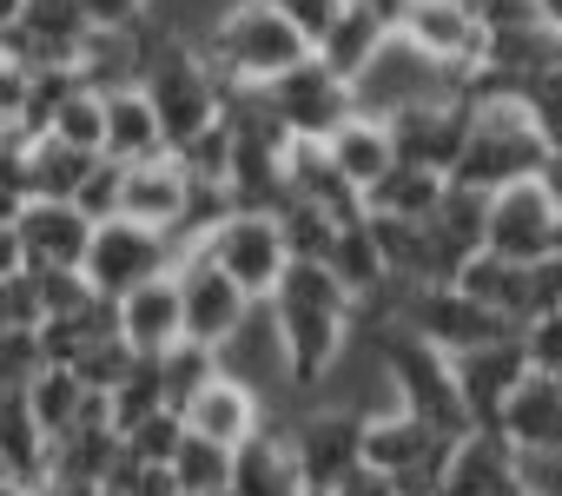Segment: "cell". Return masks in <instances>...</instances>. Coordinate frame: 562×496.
<instances>
[{
  "mask_svg": "<svg viewBox=\"0 0 562 496\" xmlns=\"http://www.w3.org/2000/svg\"><path fill=\"white\" fill-rule=\"evenodd\" d=\"M325 272L351 292V305L364 298V292H378L384 279H391V266H384V252H378V232H371V212L358 218V225H345L338 232V245H331V259H325Z\"/></svg>",
  "mask_w": 562,
  "mask_h": 496,
  "instance_id": "32",
  "label": "cell"
},
{
  "mask_svg": "<svg viewBox=\"0 0 562 496\" xmlns=\"http://www.w3.org/2000/svg\"><path fill=\"white\" fill-rule=\"evenodd\" d=\"M47 463H54V437L41 430L27 397H8L0 404V470H8L14 483H27V489H41Z\"/></svg>",
  "mask_w": 562,
  "mask_h": 496,
  "instance_id": "29",
  "label": "cell"
},
{
  "mask_svg": "<svg viewBox=\"0 0 562 496\" xmlns=\"http://www.w3.org/2000/svg\"><path fill=\"white\" fill-rule=\"evenodd\" d=\"M529 377H536V364H529L522 331H516V338H503V345H483V351L457 358V391H463V404H470L476 430H496V424H503V410H509V397H516Z\"/></svg>",
  "mask_w": 562,
  "mask_h": 496,
  "instance_id": "17",
  "label": "cell"
},
{
  "mask_svg": "<svg viewBox=\"0 0 562 496\" xmlns=\"http://www.w3.org/2000/svg\"><path fill=\"white\" fill-rule=\"evenodd\" d=\"M192 205V172L166 153V159H146V166H126V185H120V218L146 225V232H179Z\"/></svg>",
  "mask_w": 562,
  "mask_h": 496,
  "instance_id": "19",
  "label": "cell"
},
{
  "mask_svg": "<svg viewBox=\"0 0 562 496\" xmlns=\"http://www.w3.org/2000/svg\"><path fill=\"white\" fill-rule=\"evenodd\" d=\"M27 192H14V185H0V232H21V218H27Z\"/></svg>",
  "mask_w": 562,
  "mask_h": 496,
  "instance_id": "52",
  "label": "cell"
},
{
  "mask_svg": "<svg viewBox=\"0 0 562 496\" xmlns=\"http://www.w3.org/2000/svg\"><path fill=\"white\" fill-rule=\"evenodd\" d=\"M536 8H542V27H549V34H562V0H536Z\"/></svg>",
  "mask_w": 562,
  "mask_h": 496,
  "instance_id": "55",
  "label": "cell"
},
{
  "mask_svg": "<svg viewBox=\"0 0 562 496\" xmlns=\"http://www.w3.org/2000/svg\"><path fill=\"white\" fill-rule=\"evenodd\" d=\"M549 172V146L529 120L522 100H490L476 106V126H470V146L457 159V185H476V192H509L522 179H542Z\"/></svg>",
  "mask_w": 562,
  "mask_h": 496,
  "instance_id": "4",
  "label": "cell"
},
{
  "mask_svg": "<svg viewBox=\"0 0 562 496\" xmlns=\"http://www.w3.org/2000/svg\"><path fill=\"white\" fill-rule=\"evenodd\" d=\"M271 318H278V331H285V358H292L299 391L318 397L325 377L351 351V292L325 266H292V279L271 298Z\"/></svg>",
  "mask_w": 562,
  "mask_h": 496,
  "instance_id": "1",
  "label": "cell"
},
{
  "mask_svg": "<svg viewBox=\"0 0 562 496\" xmlns=\"http://www.w3.org/2000/svg\"><path fill=\"white\" fill-rule=\"evenodd\" d=\"M265 424H271V417H265V397H251V391L232 384V377H212V384L186 404V430L205 437V443H218V450H245Z\"/></svg>",
  "mask_w": 562,
  "mask_h": 496,
  "instance_id": "22",
  "label": "cell"
},
{
  "mask_svg": "<svg viewBox=\"0 0 562 496\" xmlns=\"http://www.w3.org/2000/svg\"><path fill=\"white\" fill-rule=\"evenodd\" d=\"M364 430H371V417L312 397L305 417L292 424V456H299V470H305V489H331V496H338V489L364 470Z\"/></svg>",
  "mask_w": 562,
  "mask_h": 496,
  "instance_id": "10",
  "label": "cell"
},
{
  "mask_svg": "<svg viewBox=\"0 0 562 496\" xmlns=\"http://www.w3.org/2000/svg\"><path fill=\"white\" fill-rule=\"evenodd\" d=\"M278 232H285V245H292V266H325L331 259V245H338V218H325L318 205H305V199H292L285 212H278Z\"/></svg>",
  "mask_w": 562,
  "mask_h": 496,
  "instance_id": "37",
  "label": "cell"
},
{
  "mask_svg": "<svg viewBox=\"0 0 562 496\" xmlns=\"http://www.w3.org/2000/svg\"><path fill=\"white\" fill-rule=\"evenodd\" d=\"M172 279H179V298H186V345L218 351V345L251 318V298H245L205 252H186V259L172 266Z\"/></svg>",
  "mask_w": 562,
  "mask_h": 496,
  "instance_id": "16",
  "label": "cell"
},
{
  "mask_svg": "<svg viewBox=\"0 0 562 496\" xmlns=\"http://www.w3.org/2000/svg\"><path fill=\"white\" fill-rule=\"evenodd\" d=\"M490 199H496V192H476V185H457V179H450V192H443V205H437V218H430L463 259L490 252Z\"/></svg>",
  "mask_w": 562,
  "mask_h": 496,
  "instance_id": "35",
  "label": "cell"
},
{
  "mask_svg": "<svg viewBox=\"0 0 562 496\" xmlns=\"http://www.w3.org/2000/svg\"><path fill=\"white\" fill-rule=\"evenodd\" d=\"M120 185H126V166H113V159H100V172L87 179V192L74 199L93 225H106V218H120Z\"/></svg>",
  "mask_w": 562,
  "mask_h": 496,
  "instance_id": "45",
  "label": "cell"
},
{
  "mask_svg": "<svg viewBox=\"0 0 562 496\" xmlns=\"http://www.w3.org/2000/svg\"><path fill=\"white\" fill-rule=\"evenodd\" d=\"M47 371H54V358H47L41 331H0V384H8L14 397H27Z\"/></svg>",
  "mask_w": 562,
  "mask_h": 496,
  "instance_id": "39",
  "label": "cell"
},
{
  "mask_svg": "<svg viewBox=\"0 0 562 496\" xmlns=\"http://www.w3.org/2000/svg\"><path fill=\"white\" fill-rule=\"evenodd\" d=\"M271 8L285 14V21H292L305 41H312V54H318V41H325V34L345 21V8H351V0H271Z\"/></svg>",
  "mask_w": 562,
  "mask_h": 496,
  "instance_id": "43",
  "label": "cell"
},
{
  "mask_svg": "<svg viewBox=\"0 0 562 496\" xmlns=\"http://www.w3.org/2000/svg\"><path fill=\"white\" fill-rule=\"evenodd\" d=\"M338 496H404V489H397V483H391V476H378V470H371V463H364V470H358V476H351V483H345V489H338Z\"/></svg>",
  "mask_w": 562,
  "mask_h": 496,
  "instance_id": "51",
  "label": "cell"
},
{
  "mask_svg": "<svg viewBox=\"0 0 562 496\" xmlns=\"http://www.w3.org/2000/svg\"><path fill=\"white\" fill-rule=\"evenodd\" d=\"M27 404H34V417H41V430L60 443L67 430H80L87 424V410L100 404V391H87L80 384V371H67V364H54L34 391H27Z\"/></svg>",
  "mask_w": 562,
  "mask_h": 496,
  "instance_id": "34",
  "label": "cell"
},
{
  "mask_svg": "<svg viewBox=\"0 0 562 496\" xmlns=\"http://www.w3.org/2000/svg\"><path fill=\"white\" fill-rule=\"evenodd\" d=\"M0 496H34L27 483H14V476H0Z\"/></svg>",
  "mask_w": 562,
  "mask_h": 496,
  "instance_id": "56",
  "label": "cell"
},
{
  "mask_svg": "<svg viewBox=\"0 0 562 496\" xmlns=\"http://www.w3.org/2000/svg\"><path fill=\"white\" fill-rule=\"evenodd\" d=\"M411 331H417L424 345H437L450 364L470 358V351H483V345L516 338V325H509L503 312L476 305V298L457 292V285H430V292H417V298H411Z\"/></svg>",
  "mask_w": 562,
  "mask_h": 496,
  "instance_id": "13",
  "label": "cell"
},
{
  "mask_svg": "<svg viewBox=\"0 0 562 496\" xmlns=\"http://www.w3.org/2000/svg\"><path fill=\"white\" fill-rule=\"evenodd\" d=\"M212 67L225 87H278L285 74H299L312 60V41L271 8V0H251V8H238L212 41H205Z\"/></svg>",
  "mask_w": 562,
  "mask_h": 496,
  "instance_id": "3",
  "label": "cell"
},
{
  "mask_svg": "<svg viewBox=\"0 0 562 496\" xmlns=\"http://www.w3.org/2000/svg\"><path fill=\"white\" fill-rule=\"evenodd\" d=\"M106 153H80L67 139H34L27 146V199H47V205H74L87 192V179L100 172Z\"/></svg>",
  "mask_w": 562,
  "mask_h": 496,
  "instance_id": "28",
  "label": "cell"
},
{
  "mask_svg": "<svg viewBox=\"0 0 562 496\" xmlns=\"http://www.w3.org/2000/svg\"><path fill=\"white\" fill-rule=\"evenodd\" d=\"M179 266V245L166 238V232H146V225H133V218H106L100 232H93V252H87V285L100 292V298H133L139 285H153V279H166Z\"/></svg>",
  "mask_w": 562,
  "mask_h": 496,
  "instance_id": "9",
  "label": "cell"
},
{
  "mask_svg": "<svg viewBox=\"0 0 562 496\" xmlns=\"http://www.w3.org/2000/svg\"><path fill=\"white\" fill-rule=\"evenodd\" d=\"M490 252L509 266H542L562 252V205L542 179H522L490 199Z\"/></svg>",
  "mask_w": 562,
  "mask_h": 496,
  "instance_id": "12",
  "label": "cell"
},
{
  "mask_svg": "<svg viewBox=\"0 0 562 496\" xmlns=\"http://www.w3.org/2000/svg\"><path fill=\"white\" fill-rule=\"evenodd\" d=\"M358 113L364 120H397V113H411V106H430V100H457L463 93V74H443L430 54H417L404 34H391L384 41V54L358 74Z\"/></svg>",
  "mask_w": 562,
  "mask_h": 496,
  "instance_id": "8",
  "label": "cell"
},
{
  "mask_svg": "<svg viewBox=\"0 0 562 496\" xmlns=\"http://www.w3.org/2000/svg\"><path fill=\"white\" fill-rule=\"evenodd\" d=\"M47 139H67V146H80V153H106V100L80 87V93L60 106V120H54Z\"/></svg>",
  "mask_w": 562,
  "mask_h": 496,
  "instance_id": "41",
  "label": "cell"
},
{
  "mask_svg": "<svg viewBox=\"0 0 562 496\" xmlns=\"http://www.w3.org/2000/svg\"><path fill=\"white\" fill-rule=\"evenodd\" d=\"M443 496H522V450L503 430H470L450 456Z\"/></svg>",
  "mask_w": 562,
  "mask_h": 496,
  "instance_id": "20",
  "label": "cell"
},
{
  "mask_svg": "<svg viewBox=\"0 0 562 496\" xmlns=\"http://www.w3.org/2000/svg\"><path fill=\"white\" fill-rule=\"evenodd\" d=\"M67 371H80V384H87V391L113 397V391H120V384L139 371V351H133L126 338H100V345H93V351H80Z\"/></svg>",
  "mask_w": 562,
  "mask_h": 496,
  "instance_id": "40",
  "label": "cell"
},
{
  "mask_svg": "<svg viewBox=\"0 0 562 496\" xmlns=\"http://www.w3.org/2000/svg\"><path fill=\"white\" fill-rule=\"evenodd\" d=\"M21 34H27L34 74H41V67H80L87 41H93L100 27H93V14H87V0H27Z\"/></svg>",
  "mask_w": 562,
  "mask_h": 496,
  "instance_id": "23",
  "label": "cell"
},
{
  "mask_svg": "<svg viewBox=\"0 0 562 496\" xmlns=\"http://www.w3.org/2000/svg\"><path fill=\"white\" fill-rule=\"evenodd\" d=\"M93 218L80 205H47L34 199L21 218V245H27V272H80L93 252Z\"/></svg>",
  "mask_w": 562,
  "mask_h": 496,
  "instance_id": "18",
  "label": "cell"
},
{
  "mask_svg": "<svg viewBox=\"0 0 562 496\" xmlns=\"http://www.w3.org/2000/svg\"><path fill=\"white\" fill-rule=\"evenodd\" d=\"M199 252L251 298V305H271L278 298V285L292 279V245H285V232H278V218H265V212H232Z\"/></svg>",
  "mask_w": 562,
  "mask_h": 496,
  "instance_id": "7",
  "label": "cell"
},
{
  "mask_svg": "<svg viewBox=\"0 0 562 496\" xmlns=\"http://www.w3.org/2000/svg\"><path fill=\"white\" fill-rule=\"evenodd\" d=\"M27 272V245H21V232H0V285H14Z\"/></svg>",
  "mask_w": 562,
  "mask_h": 496,
  "instance_id": "50",
  "label": "cell"
},
{
  "mask_svg": "<svg viewBox=\"0 0 562 496\" xmlns=\"http://www.w3.org/2000/svg\"><path fill=\"white\" fill-rule=\"evenodd\" d=\"M146 100H153V113H159L172 153L192 146L205 126L225 120V80H218L212 54H205V47H186V41L159 47V60L146 67Z\"/></svg>",
  "mask_w": 562,
  "mask_h": 496,
  "instance_id": "5",
  "label": "cell"
},
{
  "mask_svg": "<svg viewBox=\"0 0 562 496\" xmlns=\"http://www.w3.org/2000/svg\"><path fill=\"white\" fill-rule=\"evenodd\" d=\"M225 496H305V470L292 456V430L265 424L238 456H232V489Z\"/></svg>",
  "mask_w": 562,
  "mask_h": 496,
  "instance_id": "24",
  "label": "cell"
},
{
  "mask_svg": "<svg viewBox=\"0 0 562 496\" xmlns=\"http://www.w3.org/2000/svg\"><path fill=\"white\" fill-rule=\"evenodd\" d=\"M522 345H529V364H536L542 377H562V312H555V318H536V325L522 331Z\"/></svg>",
  "mask_w": 562,
  "mask_h": 496,
  "instance_id": "48",
  "label": "cell"
},
{
  "mask_svg": "<svg viewBox=\"0 0 562 496\" xmlns=\"http://www.w3.org/2000/svg\"><path fill=\"white\" fill-rule=\"evenodd\" d=\"M470 126H476V106L457 93V100H430V106H411L391 120V139H397V166H417V172H437L450 179L463 146H470Z\"/></svg>",
  "mask_w": 562,
  "mask_h": 496,
  "instance_id": "14",
  "label": "cell"
},
{
  "mask_svg": "<svg viewBox=\"0 0 562 496\" xmlns=\"http://www.w3.org/2000/svg\"><path fill=\"white\" fill-rule=\"evenodd\" d=\"M358 8H364V14H378V21L397 34V27H404V14H411V0H358Z\"/></svg>",
  "mask_w": 562,
  "mask_h": 496,
  "instance_id": "53",
  "label": "cell"
},
{
  "mask_svg": "<svg viewBox=\"0 0 562 496\" xmlns=\"http://www.w3.org/2000/svg\"><path fill=\"white\" fill-rule=\"evenodd\" d=\"M450 456H457V437L417 424L411 410H384V417H371V430H364V463H371L378 476H391L404 496H443Z\"/></svg>",
  "mask_w": 562,
  "mask_h": 496,
  "instance_id": "6",
  "label": "cell"
},
{
  "mask_svg": "<svg viewBox=\"0 0 562 496\" xmlns=\"http://www.w3.org/2000/svg\"><path fill=\"white\" fill-rule=\"evenodd\" d=\"M159 377H166V404L186 417V404L218 377V351H205V345H179V351L159 358Z\"/></svg>",
  "mask_w": 562,
  "mask_h": 496,
  "instance_id": "38",
  "label": "cell"
},
{
  "mask_svg": "<svg viewBox=\"0 0 562 496\" xmlns=\"http://www.w3.org/2000/svg\"><path fill=\"white\" fill-rule=\"evenodd\" d=\"M265 93H271L278 120L292 126L299 146H331V139L358 120V93H351V80H338L318 54H312L299 74H285L278 87H265Z\"/></svg>",
  "mask_w": 562,
  "mask_h": 496,
  "instance_id": "11",
  "label": "cell"
},
{
  "mask_svg": "<svg viewBox=\"0 0 562 496\" xmlns=\"http://www.w3.org/2000/svg\"><path fill=\"white\" fill-rule=\"evenodd\" d=\"M397 34L417 54H430L443 74H463V80L483 67V47H490V34H483L470 0H411V14H404Z\"/></svg>",
  "mask_w": 562,
  "mask_h": 496,
  "instance_id": "15",
  "label": "cell"
},
{
  "mask_svg": "<svg viewBox=\"0 0 562 496\" xmlns=\"http://www.w3.org/2000/svg\"><path fill=\"white\" fill-rule=\"evenodd\" d=\"M529 120H536V133H542V146H549V159H555V153H562V74L529 93Z\"/></svg>",
  "mask_w": 562,
  "mask_h": 496,
  "instance_id": "47",
  "label": "cell"
},
{
  "mask_svg": "<svg viewBox=\"0 0 562 496\" xmlns=\"http://www.w3.org/2000/svg\"><path fill=\"white\" fill-rule=\"evenodd\" d=\"M384 41H391V27H384L378 14H364L358 0H351V8H345V21H338L325 41H318V60H325L338 80H351V87H358V74H364L378 54H384Z\"/></svg>",
  "mask_w": 562,
  "mask_h": 496,
  "instance_id": "31",
  "label": "cell"
},
{
  "mask_svg": "<svg viewBox=\"0 0 562 496\" xmlns=\"http://www.w3.org/2000/svg\"><path fill=\"white\" fill-rule=\"evenodd\" d=\"M364 351L384 358L391 391H397V410H411L417 424H430V430H443V437H457V443L476 430V417H470V404H463V391H457V364H450L437 345H424L411 325L384 331V338L364 345Z\"/></svg>",
  "mask_w": 562,
  "mask_h": 496,
  "instance_id": "2",
  "label": "cell"
},
{
  "mask_svg": "<svg viewBox=\"0 0 562 496\" xmlns=\"http://www.w3.org/2000/svg\"><path fill=\"white\" fill-rule=\"evenodd\" d=\"M0 476H8V470H0Z\"/></svg>",
  "mask_w": 562,
  "mask_h": 496,
  "instance_id": "58",
  "label": "cell"
},
{
  "mask_svg": "<svg viewBox=\"0 0 562 496\" xmlns=\"http://www.w3.org/2000/svg\"><path fill=\"white\" fill-rule=\"evenodd\" d=\"M179 443H186V417H179V410H159L146 430L126 437V456H139V463H172Z\"/></svg>",
  "mask_w": 562,
  "mask_h": 496,
  "instance_id": "42",
  "label": "cell"
},
{
  "mask_svg": "<svg viewBox=\"0 0 562 496\" xmlns=\"http://www.w3.org/2000/svg\"><path fill=\"white\" fill-rule=\"evenodd\" d=\"M325 153L338 159V172H345L358 192H378V185L397 172V139H391V126H384V120H364V113H358Z\"/></svg>",
  "mask_w": 562,
  "mask_h": 496,
  "instance_id": "30",
  "label": "cell"
},
{
  "mask_svg": "<svg viewBox=\"0 0 562 496\" xmlns=\"http://www.w3.org/2000/svg\"><path fill=\"white\" fill-rule=\"evenodd\" d=\"M166 153H172V146H166V126H159L146 87L113 93V100H106V159H113V166H146V159H166Z\"/></svg>",
  "mask_w": 562,
  "mask_h": 496,
  "instance_id": "26",
  "label": "cell"
},
{
  "mask_svg": "<svg viewBox=\"0 0 562 496\" xmlns=\"http://www.w3.org/2000/svg\"><path fill=\"white\" fill-rule=\"evenodd\" d=\"M292 199L318 205V212L338 218V225H358V218H364V192L338 172V159H331L325 146H292Z\"/></svg>",
  "mask_w": 562,
  "mask_h": 496,
  "instance_id": "27",
  "label": "cell"
},
{
  "mask_svg": "<svg viewBox=\"0 0 562 496\" xmlns=\"http://www.w3.org/2000/svg\"><path fill=\"white\" fill-rule=\"evenodd\" d=\"M443 192H450V179H437V172H417V166H397L378 192H364V212H378V218H411V225H430L437 218V205H443Z\"/></svg>",
  "mask_w": 562,
  "mask_h": 496,
  "instance_id": "33",
  "label": "cell"
},
{
  "mask_svg": "<svg viewBox=\"0 0 562 496\" xmlns=\"http://www.w3.org/2000/svg\"><path fill=\"white\" fill-rule=\"evenodd\" d=\"M305 496H331V489H305Z\"/></svg>",
  "mask_w": 562,
  "mask_h": 496,
  "instance_id": "57",
  "label": "cell"
},
{
  "mask_svg": "<svg viewBox=\"0 0 562 496\" xmlns=\"http://www.w3.org/2000/svg\"><path fill=\"white\" fill-rule=\"evenodd\" d=\"M522 456H562V377H529L516 397H509V410H503V424H496Z\"/></svg>",
  "mask_w": 562,
  "mask_h": 496,
  "instance_id": "25",
  "label": "cell"
},
{
  "mask_svg": "<svg viewBox=\"0 0 562 496\" xmlns=\"http://www.w3.org/2000/svg\"><path fill=\"white\" fill-rule=\"evenodd\" d=\"M232 456H238V450H218V443H205V437L186 430V443H179V456H172L179 496H225V489H232Z\"/></svg>",
  "mask_w": 562,
  "mask_h": 496,
  "instance_id": "36",
  "label": "cell"
},
{
  "mask_svg": "<svg viewBox=\"0 0 562 496\" xmlns=\"http://www.w3.org/2000/svg\"><path fill=\"white\" fill-rule=\"evenodd\" d=\"M120 338L139 351V358H166L186 345V298H179V279H153L139 285L133 298H120Z\"/></svg>",
  "mask_w": 562,
  "mask_h": 496,
  "instance_id": "21",
  "label": "cell"
},
{
  "mask_svg": "<svg viewBox=\"0 0 562 496\" xmlns=\"http://www.w3.org/2000/svg\"><path fill=\"white\" fill-rule=\"evenodd\" d=\"M21 14H27V0H0V34L21 27Z\"/></svg>",
  "mask_w": 562,
  "mask_h": 496,
  "instance_id": "54",
  "label": "cell"
},
{
  "mask_svg": "<svg viewBox=\"0 0 562 496\" xmlns=\"http://www.w3.org/2000/svg\"><path fill=\"white\" fill-rule=\"evenodd\" d=\"M27 100H34V67L14 60V54H0V126H14V133H21Z\"/></svg>",
  "mask_w": 562,
  "mask_h": 496,
  "instance_id": "44",
  "label": "cell"
},
{
  "mask_svg": "<svg viewBox=\"0 0 562 496\" xmlns=\"http://www.w3.org/2000/svg\"><path fill=\"white\" fill-rule=\"evenodd\" d=\"M483 34H516V27H542V8L536 0H470Z\"/></svg>",
  "mask_w": 562,
  "mask_h": 496,
  "instance_id": "46",
  "label": "cell"
},
{
  "mask_svg": "<svg viewBox=\"0 0 562 496\" xmlns=\"http://www.w3.org/2000/svg\"><path fill=\"white\" fill-rule=\"evenodd\" d=\"M153 8L159 0H87V14H93L100 34H133L139 21H153Z\"/></svg>",
  "mask_w": 562,
  "mask_h": 496,
  "instance_id": "49",
  "label": "cell"
}]
</instances>
